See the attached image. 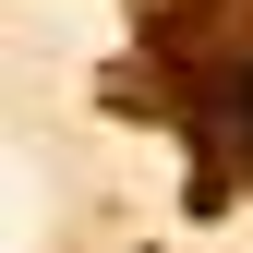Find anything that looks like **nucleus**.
<instances>
[{
    "label": "nucleus",
    "instance_id": "nucleus-1",
    "mask_svg": "<svg viewBox=\"0 0 253 253\" xmlns=\"http://www.w3.org/2000/svg\"><path fill=\"white\" fill-rule=\"evenodd\" d=\"M241 109H253V73H241Z\"/></svg>",
    "mask_w": 253,
    "mask_h": 253
}]
</instances>
